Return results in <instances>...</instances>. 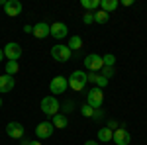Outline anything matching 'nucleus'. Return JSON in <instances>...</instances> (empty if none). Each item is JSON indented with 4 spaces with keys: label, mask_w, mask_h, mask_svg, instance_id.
Masks as SVG:
<instances>
[{
    "label": "nucleus",
    "mask_w": 147,
    "mask_h": 145,
    "mask_svg": "<svg viewBox=\"0 0 147 145\" xmlns=\"http://www.w3.org/2000/svg\"><path fill=\"white\" fill-rule=\"evenodd\" d=\"M67 82H69V86H71L73 90L80 92V90H84L86 82H88V78H86V73H84V71H73L71 77L67 78Z\"/></svg>",
    "instance_id": "1"
},
{
    "label": "nucleus",
    "mask_w": 147,
    "mask_h": 145,
    "mask_svg": "<svg viewBox=\"0 0 147 145\" xmlns=\"http://www.w3.org/2000/svg\"><path fill=\"white\" fill-rule=\"evenodd\" d=\"M102 102H104V92L102 88H96V86H92L88 92H86V104L94 108V110H98L102 106Z\"/></svg>",
    "instance_id": "2"
},
{
    "label": "nucleus",
    "mask_w": 147,
    "mask_h": 145,
    "mask_svg": "<svg viewBox=\"0 0 147 145\" xmlns=\"http://www.w3.org/2000/svg\"><path fill=\"white\" fill-rule=\"evenodd\" d=\"M41 112L45 114V116H55L59 114V100H57L55 96H45L43 100H41Z\"/></svg>",
    "instance_id": "3"
},
{
    "label": "nucleus",
    "mask_w": 147,
    "mask_h": 145,
    "mask_svg": "<svg viewBox=\"0 0 147 145\" xmlns=\"http://www.w3.org/2000/svg\"><path fill=\"white\" fill-rule=\"evenodd\" d=\"M84 67L88 69L90 73H96V71H100L102 67H104V61H102V55H98V53H90V55L84 57Z\"/></svg>",
    "instance_id": "4"
},
{
    "label": "nucleus",
    "mask_w": 147,
    "mask_h": 145,
    "mask_svg": "<svg viewBox=\"0 0 147 145\" xmlns=\"http://www.w3.org/2000/svg\"><path fill=\"white\" fill-rule=\"evenodd\" d=\"M71 49H69L67 45H53L51 47V57L55 59V61H59V63H65V61H69L71 59Z\"/></svg>",
    "instance_id": "5"
},
{
    "label": "nucleus",
    "mask_w": 147,
    "mask_h": 145,
    "mask_svg": "<svg viewBox=\"0 0 147 145\" xmlns=\"http://www.w3.org/2000/svg\"><path fill=\"white\" fill-rule=\"evenodd\" d=\"M2 51H4V57H8V61H18L22 57V47H20V43H16V41L6 43Z\"/></svg>",
    "instance_id": "6"
},
{
    "label": "nucleus",
    "mask_w": 147,
    "mask_h": 145,
    "mask_svg": "<svg viewBox=\"0 0 147 145\" xmlns=\"http://www.w3.org/2000/svg\"><path fill=\"white\" fill-rule=\"evenodd\" d=\"M67 86H69L67 78L61 77V75L55 77V78H51V82H49V90H51V94H65Z\"/></svg>",
    "instance_id": "7"
},
{
    "label": "nucleus",
    "mask_w": 147,
    "mask_h": 145,
    "mask_svg": "<svg viewBox=\"0 0 147 145\" xmlns=\"http://www.w3.org/2000/svg\"><path fill=\"white\" fill-rule=\"evenodd\" d=\"M53 123L51 122H39L35 125V135H37V139H49L51 135H53Z\"/></svg>",
    "instance_id": "8"
},
{
    "label": "nucleus",
    "mask_w": 147,
    "mask_h": 145,
    "mask_svg": "<svg viewBox=\"0 0 147 145\" xmlns=\"http://www.w3.org/2000/svg\"><path fill=\"white\" fill-rule=\"evenodd\" d=\"M112 141H114L116 145H129V141H131V135H129V132H127V129H124V127H118V129H114Z\"/></svg>",
    "instance_id": "9"
},
{
    "label": "nucleus",
    "mask_w": 147,
    "mask_h": 145,
    "mask_svg": "<svg viewBox=\"0 0 147 145\" xmlns=\"http://www.w3.org/2000/svg\"><path fill=\"white\" fill-rule=\"evenodd\" d=\"M49 35H53L55 39H63L69 35V28L63 22H55L49 26Z\"/></svg>",
    "instance_id": "10"
},
{
    "label": "nucleus",
    "mask_w": 147,
    "mask_h": 145,
    "mask_svg": "<svg viewBox=\"0 0 147 145\" xmlns=\"http://www.w3.org/2000/svg\"><path fill=\"white\" fill-rule=\"evenodd\" d=\"M6 135L12 139H22L24 137V125L20 122H10L6 125Z\"/></svg>",
    "instance_id": "11"
},
{
    "label": "nucleus",
    "mask_w": 147,
    "mask_h": 145,
    "mask_svg": "<svg viewBox=\"0 0 147 145\" xmlns=\"http://www.w3.org/2000/svg\"><path fill=\"white\" fill-rule=\"evenodd\" d=\"M4 12H6V16L16 18V16L22 14V4H20L18 0H6V4H4Z\"/></svg>",
    "instance_id": "12"
},
{
    "label": "nucleus",
    "mask_w": 147,
    "mask_h": 145,
    "mask_svg": "<svg viewBox=\"0 0 147 145\" xmlns=\"http://www.w3.org/2000/svg\"><path fill=\"white\" fill-rule=\"evenodd\" d=\"M32 34H34L37 39L47 37V35H49V24H47V22H37L34 26V32H32Z\"/></svg>",
    "instance_id": "13"
},
{
    "label": "nucleus",
    "mask_w": 147,
    "mask_h": 145,
    "mask_svg": "<svg viewBox=\"0 0 147 145\" xmlns=\"http://www.w3.org/2000/svg\"><path fill=\"white\" fill-rule=\"evenodd\" d=\"M14 86H16L14 77H10V75H2L0 77V92H10V90H14Z\"/></svg>",
    "instance_id": "14"
},
{
    "label": "nucleus",
    "mask_w": 147,
    "mask_h": 145,
    "mask_svg": "<svg viewBox=\"0 0 147 145\" xmlns=\"http://www.w3.org/2000/svg\"><path fill=\"white\" fill-rule=\"evenodd\" d=\"M86 78H88V82H92L96 88H104L108 84V80L102 77V75H98V73H90V75H86Z\"/></svg>",
    "instance_id": "15"
},
{
    "label": "nucleus",
    "mask_w": 147,
    "mask_h": 145,
    "mask_svg": "<svg viewBox=\"0 0 147 145\" xmlns=\"http://www.w3.org/2000/svg\"><path fill=\"white\" fill-rule=\"evenodd\" d=\"M118 6H120V2H118V0H102V2H100V10H104L106 14L114 12Z\"/></svg>",
    "instance_id": "16"
},
{
    "label": "nucleus",
    "mask_w": 147,
    "mask_h": 145,
    "mask_svg": "<svg viewBox=\"0 0 147 145\" xmlns=\"http://www.w3.org/2000/svg\"><path fill=\"white\" fill-rule=\"evenodd\" d=\"M53 127H59V129H65V127H67L69 125V122H67V118H65V116H63V114H55V116H53Z\"/></svg>",
    "instance_id": "17"
},
{
    "label": "nucleus",
    "mask_w": 147,
    "mask_h": 145,
    "mask_svg": "<svg viewBox=\"0 0 147 145\" xmlns=\"http://www.w3.org/2000/svg\"><path fill=\"white\" fill-rule=\"evenodd\" d=\"M67 47L71 49V51H79V49H82V39H80L79 35H73V37L69 39Z\"/></svg>",
    "instance_id": "18"
},
{
    "label": "nucleus",
    "mask_w": 147,
    "mask_h": 145,
    "mask_svg": "<svg viewBox=\"0 0 147 145\" xmlns=\"http://www.w3.org/2000/svg\"><path fill=\"white\" fill-rule=\"evenodd\" d=\"M112 135L114 132L110 127H100L98 129V141H112Z\"/></svg>",
    "instance_id": "19"
},
{
    "label": "nucleus",
    "mask_w": 147,
    "mask_h": 145,
    "mask_svg": "<svg viewBox=\"0 0 147 145\" xmlns=\"http://www.w3.org/2000/svg\"><path fill=\"white\" fill-rule=\"evenodd\" d=\"M110 20V14H106L104 10H96L94 12V22L96 24H106Z\"/></svg>",
    "instance_id": "20"
},
{
    "label": "nucleus",
    "mask_w": 147,
    "mask_h": 145,
    "mask_svg": "<svg viewBox=\"0 0 147 145\" xmlns=\"http://www.w3.org/2000/svg\"><path fill=\"white\" fill-rule=\"evenodd\" d=\"M18 71H20V65H18V61H8V63H6V75L14 77Z\"/></svg>",
    "instance_id": "21"
},
{
    "label": "nucleus",
    "mask_w": 147,
    "mask_h": 145,
    "mask_svg": "<svg viewBox=\"0 0 147 145\" xmlns=\"http://www.w3.org/2000/svg\"><path fill=\"white\" fill-rule=\"evenodd\" d=\"M80 6L86 8V10H94V12H96V8L100 6V0H82Z\"/></svg>",
    "instance_id": "22"
},
{
    "label": "nucleus",
    "mask_w": 147,
    "mask_h": 145,
    "mask_svg": "<svg viewBox=\"0 0 147 145\" xmlns=\"http://www.w3.org/2000/svg\"><path fill=\"white\" fill-rule=\"evenodd\" d=\"M102 61H104V67H114V63H116V55L106 53V55H102Z\"/></svg>",
    "instance_id": "23"
},
{
    "label": "nucleus",
    "mask_w": 147,
    "mask_h": 145,
    "mask_svg": "<svg viewBox=\"0 0 147 145\" xmlns=\"http://www.w3.org/2000/svg\"><path fill=\"white\" fill-rule=\"evenodd\" d=\"M94 108H90V106H88V104H82V106H80V114H82V116H84V118H92V116H94Z\"/></svg>",
    "instance_id": "24"
},
{
    "label": "nucleus",
    "mask_w": 147,
    "mask_h": 145,
    "mask_svg": "<svg viewBox=\"0 0 147 145\" xmlns=\"http://www.w3.org/2000/svg\"><path fill=\"white\" fill-rule=\"evenodd\" d=\"M100 71H102L100 75H102L104 78H106V80H110V78L114 77V67H102Z\"/></svg>",
    "instance_id": "25"
},
{
    "label": "nucleus",
    "mask_w": 147,
    "mask_h": 145,
    "mask_svg": "<svg viewBox=\"0 0 147 145\" xmlns=\"http://www.w3.org/2000/svg\"><path fill=\"white\" fill-rule=\"evenodd\" d=\"M82 22L86 24V26H88V24H92V22H94V12H86V14L82 16Z\"/></svg>",
    "instance_id": "26"
},
{
    "label": "nucleus",
    "mask_w": 147,
    "mask_h": 145,
    "mask_svg": "<svg viewBox=\"0 0 147 145\" xmlns=\"http://www.w3.org/2000/svg\"><path fill=\"white\" fill-rule=\"evenodd\" d=\"M20 141H22V145H41L39 141H32V139H24V137L20 139Z\"/></svg>",
    "instance_id": "27"
},
{
    "label": "nucleus",
    "mask_w": 147,
    "mask_h": 145,
    "mask_svg": "<svg viewBox=\"0 0 147 145\" xmlns=\"http://www.w3.org/2000/svg\"><path fill=\"white\" fill-rule=\"evenodd\" d=\"M65 112H73V102H67L65 104Z\"/></svg>",
    "instance_id": "28"
},
{
    "label": "nucleus",
    "mask_w": 147,
    "mask_h": 145,
    "mask_svg": "<svg viewBox=\"0 0 147 145\" xmlns=\"http://www.w3.org/2000/svg\"><path fill=\"white\" fill-rule=\"evenodd\" d=\"M24 32H26V34H32L34 28H32V26H24Z\"/></svg>",
    "instance_id": "29"
},
{
    "label": "nucleus",
    "mask_w": 147,
    "mask_h": 145,
    "mask_svg": "<svg viewBox=\"0 0 147 145\" xmlns=\"http://www.w3.org/2000/svg\"><path fill=\"white\" fill-rule=\"evenodd\" d=\"M120 4H124V6H131V4H134V0H122Z\"/></svg>",
    "instance_id": "30"
},
{
    "label": "nucleus",
    "mask_w": 147,
    "mask_h": 145,
    "mask_svg": "<svg viewBox=\"0 0 147 145\" xmlns=\"http://www.w3.org/2000/svg\"><path fill=\"white\" fill-rule=\"evenodd\" d=\"M84 145H98V141H84Z\"/></svg>",
    "instance_id": "31"
},
{
    "label": "nucleus",
    "mask_w": 147,
    "mask_h": 145,
    "mask_svg": "<svg viewBox=\"0 0 147 145\" xmlns=\"http://www.w3.org/2000/svg\"><path fill=\"white\" fill-rule=\"evenodd\" d=\"M2 59H4V51L0 49V61H2Z\"/></svg>",
    "instance_id": "32"
},
{
    "label": "nucleus",
    "mask_w": 147,
    "mask_h": 145,
    "mask_svg": "<svg viewBox=\"0 0 147 145\" xmlns=\"http://www.w3.org/2000/svg\"><path fill=\"white\" fill-rule=\"evenodd\" d=\"M0 108H2V98H0Z\"/></svg>",
    "instance_id": "33"
}]
</instances>
